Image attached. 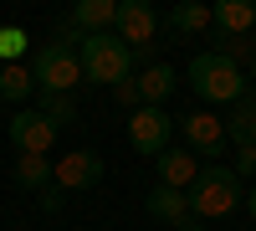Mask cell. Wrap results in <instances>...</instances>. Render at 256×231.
<instances>
[{
	"instance_id": "obj_15",
	"label": "cell",
	"mask_w": 256,
	"mask_h": 231,
	"mask_svg": "<svg viewBox=\"0 0 256 231\" xmlns=\"http://www.w3.org/2000/svg\"><path fill=\"white\" fill-rule=\"evenodd\" d=\"M134 82H138V98L148 103V108H164L169 93H174V67H169V62H154V67H148L144 77H134Z\"/></svg>"
},
{
	"instance_id": "obj_9",
	"label": "cell",
	"mask_w": 256,
	"mask_h": 231,
	"mask_svg": "<svg viewBox=\"0 0 256 231\" xmlns=\"http://www.w3.org/2000/svg\"><path fill=\"white\" fill-rule=\"evenodd\" d=\"M184 123V139H190V154H205V159H216L220 149H226V123L216 118V113H190V118H180Z\"/></svg>"
},
{
	"instance_id": "obj_18",
	"label": "cell",
	"mask_w": 256,
	"mask_h": 231,
	"mask_svg": "<svg viewBox=\"0 0 256 231\" xmlns=\"http://www.w3.org/2000/svg\"><path fill=\"white\" fill-rule=\"evenodd\" d=\"M36 88L31 67H20V62H10V67H0V103H26Z\"/></svg>"
},
{
	"instance_id": "obj_10",
	"label": "cell",
	"mask_w": 256,
	"mask_h": 231,
	"mask_svg": "<svg viewBox=\"0 0 256 231\" xmlns=\"http://www.w3.org/2000/svg\"><path fill=\"white\" fill-rule=\"evenodd\" d=\"M210 26L220 36H246L256 26V6L251 0H216V6H210Z\"/></svg>"
},
{
	"instance_id": "obj_25",
	"label": "cell",
	"mask_w": 256,
	"mask_h": 231,
	"mask_svg": "<svg viewBox=\"0 0 256 231\" xmlns=\"http://www.w3.org/2000/svg\"><path fill=\"white\" fill-rule=\"evenodd\" d=\"M246 211H251V221H256V190H251V195H246Z\"/></svg>"
},
{
	"instance_id": "obj_7",
	"label": "cell",
	"mask_w": 256,
	"mask_h": 231,
	"mask_svg": "<svg viewBox=\"0 0 256 231\" xmlns=\"http://www.w3.org/2000/svg\"><path fill=\"white\" fill-rule=\"evenodd\" d=\"M10 144L20 154H52V144H56V123H46L36 108H20L10 118Z\"/></svg>"
},
{
	"instance_id": "obj_23",
	"label": "cell",
	"mask_w": 256,
	"mask_h": 231,
	"mask_svg": "<svg viewBox=\"0 0 256 231\" xmlns=\"http://www.w3.org/2000/svg\"><path fill=\"white\" fill-rule=\"evenodd\" d=\"M41 211H62V190L52 185V190H41Z\"/></svg>"
},
{
	"instance_id": "obj_26",
	"label": "cell",
	"mask_w": 256,
	"mask_h": 231,
	"mask_svg": "<svg viewBox=\"0 0 256 231\" xmlns=\"http://www.w3.org/2000/svg\"><path fill=\"white\" fill-rule=\"evenodd\" d=\"M251 77H256V52H251Z\"/></svg>"
},
{
	"instance_id": "obj_21",
	"label": "cell",
	"mask_w": 256,
	"mask_h": 231,
	"mask_svg": "<svg viewBox=\"0 0 256 231\" xmlns=\"http://www.w3.org/2000/svg\"><path fill=\"white\" fill-rule=\"evenodd\" d=\"M113 103H118V108H144V98H138V82H134V77H123L118 88H113Z\"/></svg>"
},
{
	"instance_id": "obj_13",
	"label": "cell",
	"mask_w": 256,
	"mask_h": 231,
	"mask_svg": "<svg viewBox=\"0 0 256 231\" xmlns=\"http://www.w3.org/2000/svg\"><path fill=\"white\" fill-rule=\"evenodd\" d=\"M118 21V0H77L72 6V26L82 36H98V31H108Z\"/></svg>"
},
{
	"instance_id": "obj_6",
	"label": "cell",
	"mask_w": 256,
	"mask_h": 231,
	"mask_svg": "<svg viewBox=\"0 0 256 231\" xmlns=\"http://www.w3.org/2000/svg\"><path fill=\"white\" fill-rule=\"evenodd\" d=\"M169 129H174V123L164 118V108H134L128 113V139H134V149L138 154H148V159H159L164 149H169Z\"/></svg>"
},
{
	"instance_id": "obj_11",
	"label": "cell",
	"mask_w": 256,
	"mask_h": 231,
	"mask_svg": "<svg viewBox=\"0 0 256 231\" xmlns=\"http://www.w3.org/2000/svg\"><path fill=\"white\" fill-rule=\"evenodd\" d=\"M195 180H200V159L190 149H164L159 154V185H169V190H190Z\"/></svg>"
},
{
	"instance_id": "obj_12",
	"label": "cell",
	"mask_w": 256,
	"mask_h": 231,
	"mask_svg": "<svg viewBox=\"0 0 256 231\" xmlns=\"http://www.w3.org/2000/svg\"><path fill=\"white\" fill-rule=\"evenodd\" d=\"M220 123H226V139L236 144V149L256 144V93L236 98V103H230V118H220Z\"/></svg>"
},
{
	"instance_id": "obj_22",
	"label": "cell",
	"mask_w": 256,
	"mask_h": 231,
	"mask_svg": "<svg viewBox=\"0 0 256 231\" xmlns=\"http://www.w3.org/2000/svg\"><path fill=\"white\" fill-rule=\"evenodd\" d=\"M236 175H256V144L236 149Z\"/></svg>"
},
{
	"instance_id": "obj_3",
	"label": "cell",
	"mask_w": 256,
	"mask_h": 231,
	"mask_svg": "<svg viewBox=\"0 0 256 231\" xmlns=\"http://www.w3.org/2000/svg\"><path fill=\"white\" fill-rule=\"evenodd\" d=\"M128 72H134V52H128L113 31L82 36V77H88V82H108V88H118Z\"/></svg>"
},
{
	"instance_id": "obj_2",
	"label": "cell",
	"mask_w": 256,
	"mask_h": 231,
	"mask_svg": "<svg viewBox=\"0 0 256 231\" xmlns=\"http://www.w3.org/2000/svg\"><path fill=\"white\" fill-rule=\"evenodd\" d=\"M190 88L200 93V103H236L246 98V77L236 62H226L216 52H195L190 57Z\"/></svg>"
},
{
	"instance_id": "obj_8",
	"label": "cell",
	"mask_w": 256,
	"mask_h": 231,
	"mask_svg": "<svg viewBox=\"0 0 256 231\" xmlns=\"http://www.w3.org/2000/svg\"><path fill=\"white\" fill-rule=\"evenodd\" d=\"M52 175H56V190H92L102 180V159L92 149H72L62 164H52Z\"/></svg>"
},
{
	"instance_id": "obj_14",
	"label": "cell",
	"mask_w": 256,
	"mask_h": 231,
	"mask_svg": "<svg viewBox=\"0 0 256 231\" xmlns=\"http://www.w3.org/2000/svg\"><path fill=\"white\" fill-rule=\"evenodd\" d=\"M148 216L164 221V226H180V221H190V195L169 190V185H154L148 190Z\"/></svg>"
},
{
	"instance_id": "obj_16",
	"label": "cell",
	"mask_w": 256,
	"mask_h": 231,
	"mask_svg": "<svg viewBox=\"0 0 256 231\" xmlns=\"http://www.w3.org/2000/svg\"><path fill=\"white\" fill-rule=\"evenodd\" d=\"M16 185H20V190H52V185H56L52 159L46 154H20L16 159Z\"/></svg>"
},
{
	"instance_id": "obj_4",
	"label": "cell",
	"mask_w": 256,
	"mask_h": 231,
	"mask_svg": "<svg viewBox=\"0 0 256 231\" xmlns=\"http://www.w3.org/2000/svg\"><path fill=\"white\" fill-rule=\"evenodd\" d=\"M31 77H36L41 93H62V98H72V88H82V57H77L72 47H62V41H52V47L36 52Z\"/></svg>"
},
{
	"instance_id": "obj_24",
	"label": "cell",
	"mask_w": 256,
	"mask_h": 231,
	"mask_svg": "<svg viewBox=\"0 0 256 231\" xmlns=\"http://www.w3.org/2000/svg\"><path fill=\"white\" fill-rule=\"evenodd\" d=\"M174 231H200V221H195V216H190V221H180Z\"/></svg>"
},
{
	"instance_id": "obj_17",
	"label": "cell",
	"mask_w": 256,
	"mask_h": 231,
	"mask_svg": "<svg viewBox=\"0 0 256 231\" xmlns=\"http://www.w3.org/2000/svg\"><path fill=\"white\" fill-rule=\"evenodd\" d=\"M164 26H169V31L195 36V31H205V26H210V6H205V0H184V6H174V11L164 16Z\"/></svg>"
},
{
	"instance_id": "obj_5",
	"label": "cell",
	"mask_w": 256,
	"mask_h": 231,
	"mask_svg": "<svg viewBox=\"0 0 256 231\" xmlns=\"http://www.w3.org/2000/svg\"><path fill=\"white\" fill-rule=\"evenodd\" d=\"M113 36L123 41L128 52H134V47H154V36H159V11L148 6V0H123V6H118V21H113Z\"/></svg>"
},
{
	"instance_id": "obj_1",
	"label": "cell",
	"mask_w": 256,
	"mask_h": 231,
	"mask_svg": "<svg viewBox=\"0 0 256 231\" xmlns=\"http://www.w3.org/2000/svg\"><path fill=\"white\" fill-rule=\"evenodd\" d=\"M190 216L195 221H216V216H230L241 205V175L226 170V164H200V180L190 185Z\"/></svg>"
},
{
	"instance_id": "obj_19",
	"label": "cell",
	"mask_w": 256,
	"mask_h": 231,
	"mask_svg": "<svg viewBox=\"0 0 256 231\" xmlns=\"http://www.w3.org/2000/svg\"><path fill=\"white\" fill-rule=\"evenodd\" d=\"M36 113L62 129V123H72V118H77V103H72V98H62V93H41V108H36Z\"/></svg>"
},
{
	"instance_id": "obj_20",
	"label": "cell",
	"mask_w": 256,
	"mask_h": 231,
	"mask_svg": "<svg viewBox=\"0 0 256 231\" xmlns=\"http://www.w3.org/2000/svg\"><path fill=\"white\" fill-rule=\"evenodd\" d=\"M20 52H26V31H20V26H0V57H6V67Z\"/></svg>"
}]
</instances>
